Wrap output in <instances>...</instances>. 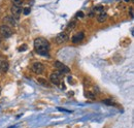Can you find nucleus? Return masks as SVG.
I'll return each instance as SVG.
<instances>
[{
  "label": "nucleus",
  "mask_w": 134,
  "mask_h": 128,
  "mask_svg": "<svg viewBox=\"0 0 134 128\" xmlns=\"http://www.w3.org/2000/svg\"><path fill=\"white\" fill-rule=\"evenodd\" d=\"M34 48H35L36 52L39 55L46 56L49 48H50V44H49V41L46 39H44L42 37H39V38H36L34 40Z\"/></svg>",
  "instance_id": "nucleus-1"
},
{
  "label": "nucleus",
  "mask_w": 134,
  "mask_h": 128,
  "mask_svg": "<svg viewBox=\"0 0 134 128\" xmlns=\"http://www.w3.org/2000/svg\"><path fill=\"white\" fill-rule=\"evenodd\" d=\"M0 34L4 38H9L13 35V31H12L11 27H8L6 25H1L0 26Z\"/></svg>",
  "instance_id": "nucleus-2"
},
{
  "label": "nucleus",
  "mask_w": 134,
  "mask_h": 128,
  "mask_svg": "<svg viewBox=\"0 0 134 128\" xmlns=\"http://www.w3.org/2000/svg\"><path fill=\"white\" fill-rule=\"evenodd\" d=\"M54 66L57 68V69H59L62 74H68L69 72V68L67 67V66H65L63 63H61L60 61H55V63H54Z\"/></svg>",
  "instance_id": "nucleus-3"
},
{
  "label": "nucleus",
  "mask_w": 134,
  "mask_h": 128,
  "mask_svg": "<svg viewBox=\"0 0 134 128\" xmlns=\"http://www.w3.org/2000/svg\"><path fill=\"white\" fill-rule=\"evenodd\" d=\"M43 69H44V67H43V65H42L40 62H35L33 65H32V71H33L34 74H36V75L42 74Z\"/></svg>",
  "instance_id": "nucleus-4"
},
{
  "label": "nucleus",
  "mask_w": 134,
  "mask_h": 128,
  "mask_svg": "<svg viewBox=\"0 0 134 128\" xmlns=\"http://www.w3.org/2000/svg\"><path fill=\"white\" fill-rule=\"evenodd\" d=\"M67 39H68V36H67V34L64 33V32H62V33H59V34L57 35V37H56V42L60 44V43L66 42Z\"/></svg>",
  "instance_id": "nucleus-5"
},
{
  "label": "nucleus",
  "mask_w": 134,
  "mask_h": 128,
  "mask_svg": "<svg viewBox=\"0 0 134 128\" xmlns=\"http://www.w3.org/2000/svg\"><path fill=\"white\" fill-rule=\"evenodd\" d=\"M3 22L5 23V25L6 26H16L17 25V21H16V19L15 18H13V17H5L4 19H3Z\"/></svg>",
  "instance_id": "nucleus-6"
},
{
  "label": "nucleus",
  "mask_w": 134,
  "mask_h": 128,
  "mask_svg": "<svg viewBox=\"0 0 134 128\" xmlns=\"http://www.w3.org/2000/svg\"><path fill=\"white\" fill-rule=\"evenodd\" d=\"M11 11H12V14L14 15V17H16L15 19H18V18H19V16H20V15H21V13H22L21 6H17V5H13V6H12V8H11Z\"/></svg>",
  "instance_id": "nucleus-7"
},
{
  "label": "nucleus",
  "mask_w": 134,
  "mask_h": 128,
  "mask_svg": "<svg viewBox=\"0 0 134 128\" xmlns=\"http://www.w3.org/2000/svg\"><path fill=\"white\" fill-rule=\"evenodd\" d=\"M50 79H51V82L53 84H55L57 86L60 84V76H59V74H52Z\"/></svg>",
  "instance_id": "nucleus-8"
},
{
  "label": "nucleus",
  "mask_w": 134,
  "mask_h": 128,
  "mask_svg": "<svg viewBox=\"0 0 134 128\" xmlns=\"http://www.w3.org/2000/svg\"><path fill=\"white\" fill-rule=\"evenodd\" d=\"M84 39V33L83 32H80V33H76L73 37H72V42L73 43H79L80 41H82Z\"/></svg>",
  "instance_id": "nucleus-9"
},
{
  "label": "nucleus",
  "mask_w": 134,
  "mask_h": 128,
  "mask_svg": "<svg viewBox=\"0 0 134 128\" xmlns=\"http://www.w3.org/2000/svg\"><path fill=\"white\" fill-rule=\"evenodd\" d=\"M8 67H9V64L7 61H2V64H1V68H0V71L1 72H6L8 70Z\"/></svg>",
  "instance_id": "nucleus-10"
},
{
  "label": "nucleus",
  "mask_w": 134,
  "mask_h": 128,
  "mask_svg": "<svg viewBox=\"0 0 134 128\" xmlns=\"http://www.w3.org/2000/svg\"><path fill=\"white\" fill-rule=\"evenodd\" d=\"M106 19H107V15H106L105 13H101V14L98 16V18H97V21H98L99 23H103V22L106 21Z\"/></svg>",
  "instance_id": "nucleus-11"
},
{
  "label": "nucleus",
  "mask_w": 134,
  "mask_h": 128,
  "mask_svg": "<svg viewBox=\"0 0 134 128\" xmlns=\"http://www.w3.org/2000/svg\"><path fill=\"white\" fill-rule=\"evenodd\" d=\"M13 5H17V6H21L24 3V0H12Z\"/></svg>",
  "instance_id": "nucleus-12"
},
{
  "label": "nucleus",
  "mask_w": 134,
  "mask_h": 128,
  "mask_svg": "<svg viewBox=\"0 0 134 128\" xmlns=\"http://www.w3.org/2000/svg\"><path fill=\"white\" fill-rule=\"evenodd\" d=\"M75 25H76V22L73 20V21H71V22L68 24V27H67V29H68V30H72V29H74Z\"/></svg>",
  "instance_id": "nucleus-13"
},
{
  "label": "nucleus",
  "mask_w": 134,
  "mask_h": 128,
  "mask_svg": "<svg viewBox=\"0 0 134 128\" xmlns=\"http://www.w3.org/2000/svg\"><path fill=\"white\" fill-rule=\"evenodd\" d=\"M37 82L39 83V84H41L42 86H45V87H47L49 85H47V82L44 80V79H41V78H38L37 79Z\"/></svg>",
  "instance_id": "nucleus-14"
},
{
  "label": "nucleus",
  "mask_w": 134,
  "mask_h": 128,
  "mask_svg": "<svg viewBox=\"0 0 134 128\" xmlns=\"http://www.w3.org/2000/svg\"><path fill=\"white\" fill-rule=\"evenodd\" d=\"M30 11H31V10H30L29 7H26V8H24V10H23V14H24L25 16H27V15H29V14H30Z\"/></svg>",
  "instance_id": "nucleus-15"
},
{
  "label": "nucleus",
  "mask_w": 134,
  "mask_h": 128,
  "mask_svg": "<svg viewBox=\"0 0 134 128\" xmlns=\"http://www.w3.org/2000/svg\"><path fill=\"white\" fill-rule=\"evenodd\" d=\"M84 16H85V15H84L83 12H79V13L76 14V18H78V19H82V18H84Z\"/></svg>",
  "instance_id": "nucleus-16"
},
{
  "label": "nucleus",
  "mask_w": 134,
  "mask_h": 128,
  "mask_svg": "<svg viewBox=\"0 0 134 128\" xmlns=\"http://www.w3.org/2000/svg\"><path fill=\"white\" fill-rule=\"evenodd\" d=\"M86 96H87V97H89V98H92V99L94 98V95H92V94H91L90 92H88V93L86 94Z\"/></svg>",
  "instance_id": "nucleus-17"
},
{
  "label": "nucleus",
  "mask_w": 134,
  "mask_h": 128,
  "mask_svg": "<svg viewBox=\"0 0 134 128\" xmlns=\"http://www.w3.org/2000/svg\"><path fill=\"white\" fill-rule=\"evenodd\" d=\"M102 11V6H97L95 7V12H101Z\"/></svg>",
  "instance_id": "nucleus-18"
},
{
  "label": "nucleus",
  "mask_w": 134,
  "mask_h": 128,
  "mask_svg": "<svg viewBox=\"0 0 134 128\" xmlns=\"http://www.w3.org/2000/svg\"><path fill=\"white\" fill-rule=\"evenodd\" d=\"M103 102H104L105 104H108V105H109V104H112V102H111V101H109V99H106V100H104Z\"/></svg>",
  "instance_id": "nucleus-19"
},
{
  "label": "nucleus",
  "mask_w": 134,
  "mask_h": 128,
  "mask_svg": "<svg viewBox=\"0 0 134 128\" xmlns=\"http://www.w3.org/2000/svg\"><path fill=\"white\" fill-rule=\"evenodd\" d=\"M129 12H130V17L133 18V7H130V11H129Z\"/></svg>",
  "instance_id": "nucleus-20"
},
{
  "label": "nucleus",
  "mask_w": 134,
  "mask_h": 128,
  "mask_svg": "<svg viewBox=\"0 0 134 128\" xmlns=\"http://www.w3.org/2000/svg\"><path fill=\"white\" fill-rule=\"evenodd\" d=\"M26 49H27V47H26V45H23V47H22V48H20V51H21V52H22V51H23V50H26Z\"/></svg>",
  "instance_id": "nucleus-21"
},
{
  "label": "nucleus",
  "mask_w": 134,
  "mask_h": 128,
  "mask_svg": "<svg viewBox=\"0 0 134 128\" xmlns=\"http://www.w3.org/2000/svg\"><path fill=\"white\" fill-rule=\"evenodd\" d=\"M2 61H3V60H1V59H0V68H1V64H2Z\"/></svg>",
  "instance_id": "nucleus-22"
},
{
  "label": "nucleus",
  "mask_w": 134,
  "mask_h": 128,
  "mask_svg": "<svg viewBox=\"0 0 134 128\" xmlns=\"http://www.w3.org/2000/svg\"><path fill=\"white\" fill-rule=\"evenodd\" d=\"M130 1V0H125V2H129Z\"/></svg>",
  "instance_id": "nucleus-23"
},
{
  "label": "nucleus",
  "mask_w": 134,
  "mask_h": 128,
  "mask_svg": "<svg viewBox=\"0 0 134 128\" xmlns=\"http://www.w3.org/2000/svg\"><path fill=\"white\" fill-rule=\"evenodd\" d=\"M0 94H1V87H0Z\"/></svg>",
  "instance_id": "nucleus-24"
},
{
  "label": "nucleus",
  "mask_w": 134,
  "mask_h": 128,
  "mask_svg": "<svg viewBox=\"0 0 134 128\" xmlns=\"http://www.w3.org/2000/svg\"><path fill=\"white\" fill-rule=\"evenodd\" d=\"M9 128H14V126H12V127H9Z\"/></svg>",
  "instance_id": "nucleus-25"
},
{
  "label": "nucleus",
  "mask_w": 134,
  "mask_h": 128,
  "mask_svg": "<svg viewBox=\"0 0 134 128\" xmlns=\"http://www.w3.org/2000/svg\"><path fill=\"white\" fill-rule=\"evenodd\" d=\"M0 42H1V38H0Z\"/></svg>",
  "instance_id": "nucleus-26"
}]
</instances>
